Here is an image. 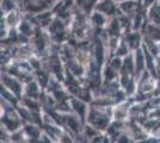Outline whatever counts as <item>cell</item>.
Listing matches in <instances>:
<instances>
[{
	"label": "cell",
	"instance_id": "cell-1",
	"mask_svg": "<svg viewBox=\"0 0 160 143\" xmlns=\"http://www.w3.org/2000/svg\"><path fill=\"white\" fill-rule=\"evenodd\" d=\"M72 104H73V109L79 113L80 117H84L86 115V111L87 110H86V105L84 102H80V100H77V99H73Z\"/></svg>",
	"mask_w": 160,
	"mask_h": 143
},
{
	"label": "cell",
	"instance_id": "cell-2",
	"mask_svg": "<svg viewBox=\"0 0 160 143\" xmlns=\"http://www.w3.org/2000/svg\"><path fill=\"white\" fill-rule=\"evenodd\" d=\"M6 85L8 86L10 89H12L16 94H19V89H20V85L18 81L16 80H12V79H6Z\"/></svg>",
	"mask_w": 160,
	"mask_h": 143
},
{
	"label": "cell",
	"instance_id": "cell-3",
	"mask_svg": "<svg viewBox=\"0 0 160 143\" xmlns=\"http://www.w3.org/2000/svg\"><path fill=\"white\" fill-rule=\"evenodd\" d=\"M25 131H26L28 135L31 136L32 138H36V137H38V135H40V130H38L37 128H35V126H31V125H26V126H25Z\"/></svg>",
	"mask_w": 160,
	"mask_h": 143
},
{
	"label": "cell",
	"instance_id": "cell-4",
	"mask_svg": "<svg viewBox=\"0 0 160 143\" xmlns=\"http://www.w3.org/2000/svg\"><path fill=\"white\" fill-rule=\"evenodd\" d=\"M28 94H37V88H36V83H30L29 85V89H28Z\"/></svg>",
	"mask_w": 160,
	"mask_h": 143
},
{
	"label": "cell",
	"instance_id": "cell-5",
	"mask_svg": "<svg viewBox=\"0 0 160 143\" xmlns=\"http://www.w3.org/2000/svg\"><path fill=\"white\" fill-rule=\"evenodd\" d=\"M118 143H129V140L127 136H121L118 138Z\"/></svg>",
	"mask_w": 160,
	"mask_h": 143
}]
</instances>
